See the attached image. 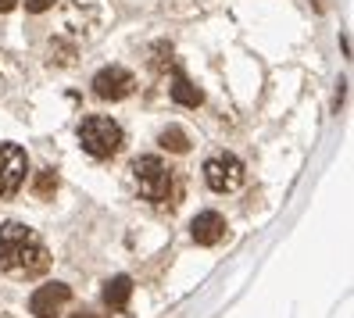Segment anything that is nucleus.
I'll return each instance as SVG.
<instances>
[{
  "label": "nucleus",
  "mask_w": 354,
  "mask_h": 318,
  "mask_svg": "<svg viewBox=\"0 0 354 318\" xmlns=\"http://www.w3.org/2000/svg\"><path fill=\"white\" fill-rule=\"evenodd\" d=\"M57 4V0H26V11H32V15H44V11H50Z\"/></svg>",
  "instance_id": "obj_13"
},
{
  "label": "nucleus",
  "mask_w": 354,
  "mask_h": 318,
  "mask_svg": "<svg viewBox=\"0 0 354 318\" xmlns=\"http://www.w3.org/2000/svg\"><path fill=\"white\" fill-rule=\"evenodd\" d=\"M79 143L90 158H115L122 151V143H126V133H122V125L115 118L90 115L79 125Z\"/></svg>",
  "instance_id": "obj_3"
},
{
  "label": "nucleus",
  "mask_w": 354,
  "mask_h": 318,
  "mask_svg": "<svg viewBox=\"0 0 354 318\" xmlns=\"http://www.w3.org/2000/svg\"><path fill=\"white\" fill-rule=\"evenodd\" d=\"M172 100L183 104V108H197V104H201V90L183 72H176V79H172Z\"/></svg>",
  "instance_id": "obj_10"
},
{
  "label": "nucleus",
  "mask_w": 354,
  "mask_h": 318,
  "mask_svg": "<svg viewBox=\"0 0 354 318\" xmlns=\"http://www.w3.org/2000/svg\"><path fill=\"white\" fill-rule=\"evenodd\" d=\"M158 143L165 147V151H172V154H186V151H190V136H186L179 125H169V129L158 136Z\"/></svg>",
  "instance_id": "obj_11"
},
{
  "label": "nucleus",
  "mask_w": 354,
  "mask_h": 318,
  "mask_svg": "<svg viewBox=\"0 0 354 318\" xmlns=\"http://www.w3.org/2000/svg\"><path fill=\"white\" fill-rule=\"evenodd\" d=\"M133 183L140 189V197L151 204H172V197H176V172L161 158H136Z\"/></svg>",
  "instance_id": "obj_2"
},
{
  "label": "nucleus",
  "mask_w": 354,
  "mask_h": 318,
  "mask_svg": "<svg viewBox=\"0 0 354 318\" xmlns=\"http://www.w3.org/2000/svg\"><path fill=\"white\" fill-rule=\"evenodd\" d=\"M204 183L215 189V194H233L243 186V161L233 154H212L204 161Z\"/></svg>",
  "instance_id": "obj_4"
},
{
  "label": "nucleus",
  "mask_w": 354,
  "mask_h": 318,
  "mask_svg": "<svg viewBox=\"0 0 354 318\" xmlns=\"http://www.w3.org/2000/svg\"><path fill=\"white\" fill-rule=\"evenodd\" d=\"M15 4H18V0H0V15H4V11H11Z\"/></svg>",
  "instance_id": "obj_14"
},
{
  "label": "nucleus",
  "mask_w": 354,
  "mask_h": 318,
  "mask_svg": "<svg viewBox=\"0 0 354 318\" xmlns=\"http://www.w3.org/2000/svg\"><path fill=\"white\" fill-rule=\"evenodd\" d=\"M136 90V75L122 65H108L93 75V93L100 100H126Z\"/></svg>",
  "instance_id": "obj_6"
},
{
  "label": "nucleus",
  "mask_w": 354,
  "mask_h": 318,
  "mask_svg": "<svg viewBox=\"0 0 354 318\" xmlns=\"http://www.w3.org/2000/svg\"><path fill=\"white\" fill-rule=\"evenodd\" d=\"M72 301V290L65 283H50V286H39L32 293L29 301V311L36 318H61V311H65V304Z\"/></svg>",
  "instance_id": "obj_7"
},
{
  "label": "nucleus",
  "mask_w": 354,
  "mask_h": 318,
  "mask_svg": "<svg viewBox=\"0 0 354 318\" xmlns=\"http://www.w3.org/2000/svg\"><path fill=\"white\" fill-rule=\"evenodd\" d=\"M190 236L201 247H215L225 236V218L218 215V211H201V215L190 222Z\"/></svg>",
  "instance_id": "obj_8"
},
{
  "label": "nucleus",
  "mask_w": 354,
  "mask_h": 318,
  "mask_svg": "<svg viewBox=\"0 0 354 318\" xmlns=\"http://www.w3.org/2000/svg\"><path fill=\"white\" fill-rule=\"evenodd\" d=\"M26 172H29V158L22 147L0 143V200H11L26 186Z\"/></svg>",
  "instance_id": "obj_5"
},
{
  "label": "nucleus",
  "mask_w": 354,
  "mask_h": 318,
  "mask_svg": "<svg viewBox=\"0 0 354 318\" xmlns=\"http://www.w3.org/2000/svg\"><path fill=\"white\" fill-rule=\"evenodd\" d=\"M50 268V254L44 240L22 222L0 225V272L18 275V279H36Z\"/></svg>",
  "instance_id": "obj_1"
},
{
  "label": "nucleus",
  "mask_w": 354,
  "mask_h": 318,
  "mask_svg": "<svg viewBox=\"0 0 354 318\" xmlns=\"http://www.w3.org/2000/svg\"><path fill=\"white\" fill-rule=\"evenodd\" d=\"M32 189H36V197H50L54 189H57V176L50 172V168H44V172H36V183H32Z\"/></svg>",
  "instance_id": "obj_12"
},
{
  "label": "nucleus",
  "mask_w": 354,
  "mask_h": 318,
  "mask_svg": "<svg viewBox=\"0 0 354 318\" xmlns=\"http://www.w3.org/2000/svg\"><path fill=\"white\" fill-rule=\"evenodd\" d=\"M133 297V279L129 275H115V279H108V286H104V304H108L111 311H122L129 304Z\"/></svg>",
  "instance_id": "obj_9"
},
{
  "label": "nucleus",
  "mask_w": 354,
  "mask_h": 318,
  "mask_svg": "<svg viewBox=\"0 0 354 318\" xmlns=\"http://www.w3.org/2000/svg\"><path fill=\"white\" fill-rule=\"evenodd\" d=\"M72 318H97V315H93V311H75Z\"/></svg>",
  "instance_id": "obj_15"
}]
</instances>
